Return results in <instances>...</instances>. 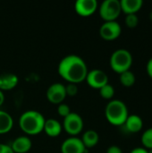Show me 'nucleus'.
<instances>
[{
    "label": "nucleus",
    "mask_w": 152,
    "mask_h": 153,
    "mask_svg": "<svg viewBox=\"0 0 152 153\" xmlns=\"http://www.w3.org/2000/svg\"><path fill=\"white\" fill-rule=\"evenodd\" d=\"M88 67L85 61L79 56H65L58 65V74L71 83H78L86 79Z\"/></svg>",
    "instance_id": "obj_1"
},
{
    "label": "nucleus",
    "mask_w": 152,
    "mask_h": 153,
    "mask_svg": "<svg viewBox=\"0 0 152 153\" xmlns=\"http://www.w3.org/2000/svg\"><path fill=\"white\" fill-rule=\"evenodd\" d=\"M46 119L43 115L36 110H27L19 118L21 129L28 134H39L44 129Z\"/></svg>",
    "instance_id": "obj_2"
},
{
    "label": "nucleus",
    "mask_w": 152,
    "mask_h": 153,
    "mask_svg": "<svg viewBox=\"0 0 152 153\" xmlns=\"http://www.w3.org/2000/svg\"><path fill=\"white\" fill-rule=\"evenodd\" d=\"M105 116L111 125L116 126H124L129 116L127 106L120 100H110L106 106Z\"/></svg>",
    "instance_id": "obj_3"
},
{
    "label": "nucleus",
    "mask_w": 152,
    "mask_h": 153,
    "mask_svg": "<svg viewBox=\"0 0 152 153\" xmlns=\"http://www.w3.org/2000/svg\"><path fill=\"white\" fill-rule=\"evenodd\" d=\"M133 65V56L130 51L119 48L114 51L110 56V66L117 74L130 70Z\"/></svg>",
    "instance_id": "obj_4"
},
{
    "label": "nucleus",
    "mask_w": 152,
    "mask_h": 153,
    "mask_svg": "<svg viewBox=\"0 0 152 153\" xmlns=\"http://www.w3.org/2000/svg\"><path fill=\"white\" fill-rule=\"evenodd\" d=\"M122 13L119 0H105L99 6V15L106 22L116 21Z\"/></svg>",
    "instance_id": "obj_5"
},
{
    "label": "nucleus",
    "mask_w": 152,
    "mask_h": 153,
    "mask_svg": "<svg viewBox=\"0 0 152 153\" xmlns=\"http://www.w3.org/2000/svg\"><path fill=\"white\" fill-rule=\"evenodd\" d=\"M63 126L69 134L76 135L81 133L83 128V120L79 114L71 112L68 116L64 117Z\"/></svg>",
    "instance_id": "obj_6"
},
{
    "label": "nucleus",
    "mask_w": 152,
    "mask_h": 153,
    "mask_svg": "<svg viewBox=\"0 0 152 153\" xmlns=\"http://www.w3.org/2000/svg\"><path fill=\"white\" fill-rule=\"evenodd\" d=\"M122 32L121 25L116 21L105 22L99 28V35L106 40H114L117 39Z\"/></svg>",
    "instance_id": "obj_7"
},
{
    "label": "nucleus",
    "mask_w": 152,
    "mask_h": 153,
    "mask_svg": "<svg viewBox=\"0 0 152 153\" xmlns=\"http://www.w3.org/2000/svg\"><path fill=\"white\" fill-rule=\"evenodd\" d=\"M85 80L90 87L99 90L108 83V74L100 69H93L88 72Z\"/></svg>",
    "instance_id": "obj_8"
},
{
    "label": "nucleus",
    "mask_w": 152,
    "mask_h": 153,
    "mask_svg": "<svg viewBox=\"0 0 152 153\" xmlns=\"http://www.w3.org/2000/svg\"><path fill=\"white\" fill-rule=\"evenodd\" d=\"M66 97L65 86L63 83L56 82L51 84L47 91V100L54 104H61Z\"/></svg>",
    "instance_id": "obj_9"
},
{
    "label": "nucleus",
    "mask_w": 152,
    "mask_h": 153,
    "mask_svg": "<svg viewBox=\"0 0 152 153\" xmlns=\"http://www.w3.org/2000/svg\"><path fill=\"white\" fill-rule=\"evenodd\" d=\"M62 153H85L86 147L82 139L73 136L65 139L61 145Z\"/></svg>",
    "instance_id": "obj_10"
},
{
    "label": "nucleus",
    "mask_w": 152,
    "mask_h": 153,
    "mask_svg": "<svg viewBox=\"0 0 152 153\" xmlns=\"http://www.w3.org/2000/svg\"><path fill=\"white\" fill-rule=\"evenodd\" d=\"M76 13L82 16L91 15L98 8L97 0H77L74 4Z\"/></svg>",
    "instance_id": "obj_11"
},
{
    "label": "nucleus",
    "mask_w": 152,
    "mask_h": 153,
    "mask_svg": "<svg viewBox=\"0 0 152 153\" xmlns=\"http://www.w3.org/2000/svg\"><path fill=\"white\" fill-rule=\"evenodd\" d=\"M31 140L27 136H19L15 138L10 145L14 153L28 152L31 148Z\"/></svg>",
    "instance_id": "obj_12"
},
{
    "label": "nucleus",
    "mask_w": 152,
    "mask_h": 153,
    "mask_svg": "<svg viewBox=\"0 0 152 153\" xmlns=\"http://www.w3.org/2000/svg\"><path fill=\"white\" fill-rule=\"evenodd\" d=\"M126 131L129 133H139L143 127V121L138 115H129L125 123L124 124Z\"/></svg>",
    "instance_id": "obj_13"
},
{
    "label": "nucleus",
    "mask_w": 152,
    "mask_h": 153,
    "mask_svg": "<svg viewBox=\"0 0 152 153\" xmlns=\"http://www.w3.org/2000/svg\"><path fill=\"white\" fill-rule=\"evenodd\" d=\"M121 10L126 14H132L136 13L139 12L142 5L143 1L142 0H121Z\"/></svg>",
    "instance_id": "obj_14"
},
{
    "label": "nucleus",
    "mask_w": 152,
    "mask_h": 153,
    "mask_svg": "<svg viewBox=\"0 0 152 153\" xmlns=\"http://www.w3.org/2000/svg\"><path fill=\"white\" fill-rule=\"evenodd\" d=\"M18 77L14 74L5 73L0 74V90L7 91L13 89L18 83Z\"/></svg>",
    "instance_id": "obj_15"
},
{
    "label": "nucleus",
    "mask_w": 152,
    "mask_h": 153,
    "mask_svg": "<svg viewBox=\"0 0 152 153\" xmlns=\"http://www.w3.org/2000/svg\"><path fill=\"white\" fill-rule=\"evenodd\" d=\"M43 130L46 132V134L48 136L56 137L60 134V133L62 131V126L56 119L49 118L45 121Z\"/></svg>",
    "instance_id": "obj_16"
},
{
    "label": "nucleus",
    "mask_w": 152,
    "mask_h": 153,
    "mask_svg": "<svg viewBox=\"0 0 152 153\" xmlns=\"http://www.w3.org/2000/svg\"><path fill=\"white\" fill-rule=\"evenodd\" d=\"M13 125V120L12 116L4 111L0 109V134H5L9 132Z\"/></svg>",
    "instance_id": "obj_17"
},
{
    "label": "nucleus",
    "mask_w": 152,
    "mask_h": 153,
    "mask_svg": "<svg viewBox=\"0 0 152 153\" xmlns=\"http://www.w3.org/2000/svg\"><path fill=\"white\" fill-rule=\"evenodd\" d=\"M99 140V134L94 130H87L82 138V141L86 148H91L98 144Z\"/></svg>",
    "instance_id": "obj_18"
},
{
    "label": "nucleus",
    "mask_w": 152,
    "mask_h": 153,
    "mask_svg": "<svg viewBox=\"0 0 152 153\" xmlns=\"http://www.w3.org/2000/svg\"><path fill=\"white\" fill-rule=\"evenodd\" d=\"M119 80L123 86L129 88V87H132L135 83L136 77L132 71L128 70V71H125V72L120 74Z\"/></svg>",
    "instance_id": "obj_19"
},
{
    "label": "nucleus",
    "mask_w": 152,
    "mask_h": 153,
    "mask_svg": "<svg viewBox=\"0 0 152 153\" xmlns=\"http://www.w3.org/2000/svg\"><path fill=\"white\" fill-rule=\"evenodd\" d=\"M141 140H142V145L144 146L143 148L147 150L152 149V127L143 132Z\"/></svg>",
    "instance_id": "obj_20"
},
{
    "label": "nucleus",
    "mask_w": 152,
    "mask_h": 153,
    "mask_svg": "<svg viewBox=\"0 0 152 153\" xmlns=\"http://www.w3.org/2000/svg\"><path fill=\"white\" fill-rule=\"evenodd\" d=\"M99 94L102 98H104L106 100H110L115 95V89L111 84L108 83L99 89Z\"/></svg>",
    "instance_id": "obj_21"
},
{
    "label": "nucleus",
    "mask_w": 152,
    "mask_h": 153,
    "mask_svg": "<svg viewBox=\"0 0 152 153\" xmlns=\"http://www.w3.org/2000/svg\"><path fill=\"white\" fill-rule=\"evenodd\" d=\"M125 25L130 28V29H133L135 28L138 23H139V18L137 16L136 13H132V14H126L125 19Z\"/></svg>",
    "instance_id": "obj_22"
},
{
    "label": "nucleus",
    "mask_w": 152,
    "mask_h": 153,
    "mask_svg": "<svg viewBox=\"0 0 152 153\" xmlns=\"http://www.w3.org/2000/svg\"><path fill=\"white\" fill-rule=\"evenodd\" d=\"M57 112H58V114H59L61 117H65L66 116H68V115L71 113V110H70V108H69V106H68L67 104L61 103V104L58 105Z\"/></svg>",
    "instance_id": "obj_23"
},
{
    "label": "nucleus",
    "mask_w": 152,
    "mask_h": 153,
    "mask_svg": "<svg viewBox=\"0 0 152 153\" xmlns=\"http://www.w3.org/2000/svg\"><path fill=\"white\" fill-rule=\"evenodd\" d=\"M65 92H66V96H75L78 92V87L75 83H71L69 82L66 86H65Z\"/></svg>",
    "instance_id": "obj_24"
},
{
    "label": "nucleus",
    "mask_w": 152,
    "mask_h": 153,
    "mask_svg": "<svg viewBox=\"0 0 152 153\" xmlns=\"http://www.w3.org/2000/svg\"><path fill=\"white\" fill-rule=\"evenodd\" d=\"M0 153H14L10 145L0 143Z\"/></svg>",
    "instance_id": "obj_25"
},
{
    "label": "nucleus",
    "mask_w": 152,
    "mask_h": 153,
    "mask_svg": "<svg viewBox=\"0 0 152 153\" xmlns=\"http://www.w3.org/2000/svg\"><path fill=\"white\" fill-rule=\"evenodd\" d=\"M107 153H123V152L120 147H118L116 145H112L108 148Z\"/></svg>",
    "instance_id": "obj_26"
},
{
    "label": "nucleus",
    "mask_w": 152,
    "mask_h": 153,
    "mask_svg": "<svg viewBox=\"0 0 152 153\" xmlns=\"http://www.w3.org/2000/svg\"><path fill=\"white\" fill-rule=\"evenodd\" d=\"M146 71L148 75L152 79V57L148 61L147 65H146Z\"/></svg>",
    "instance_id": "obj_27"
},
{
    "label": "nucleus",
    "mask_w": 152,
    "mask_h": 153,
    "mask_svg": "<svg viewBox=\"0 0 152 153\" xmlns=\"http://www.w3.org/2000/svg\"><path fill=\"white\" fill-rule=\"evenodd\" d=\"M130 153H148V150L143 147H137L133 149Z\"/></svg>",
    "instance_id": "obj_28"
},
{
    "label": "nucleus",
    "mask_w": 152,
    "mask_h": 153,
    "mask_svg": "<svg viewBox=\"0 0 152 153\" xmlns=\"http://www.w3.org/2000/svg\"><path fill=\"white\" fill-rule=\"evenodd\" d=\"M4 95L3 91L0 90V106L4 103Z\"/></svg>",
    "instance_id": "obj_29"
},
{
    "label": "nucleus",
    "mask_w": 152,
    "mask_h": 153,
    "mask_svg": "<svg viewBox=\"0 0 152 153\" xmlns=\"http://www.w3.org/2000/svg\"><path fill=\"white\" fill-rule=\"evenodd\" d=\"M150 19H151V21L152 22V11L151 12V13H150Z\"/></svg>",
    "instance_id": "obj_30"
},
{
    "label": "nucleus",
    "mask_w": 152,
    "mask_h": 153,
    "mask_svg": "<svg viewBox=\"0 0 152 153\" xmlns=\"http://www.w3.org/2000/svg\"><path fill=\"white\" fill-rule=\"evenodd\" d=\"M148 153H152V149H151V150H148Z\"/></svg>",
    "instance_id": "obj_31"
}]
</instances>
